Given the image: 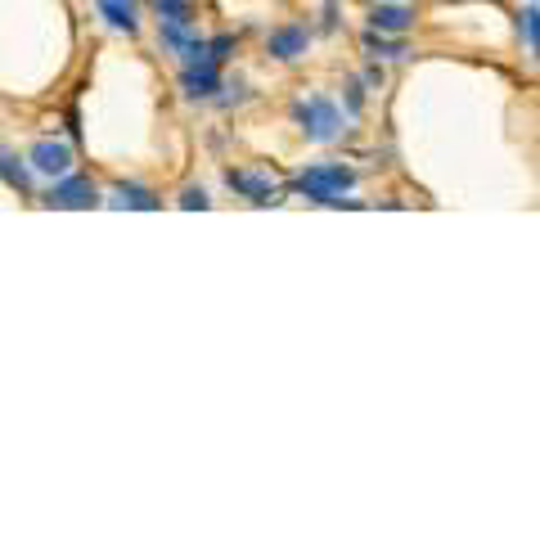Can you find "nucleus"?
I'll return each mask as SVG.
<instances>
[{
	"label": "nucleus",
	"mask_w": 540,
	"mask_h": 540,
	"mask_svg": "<svg viewBox=\"0 0 540 540\" xmlns=\"http://www.w3.org/2000/svg\"><path fill=\"white\" fill-rule=\"evenodd\" d=\"M365 50L374 54V59H401V54H405V45L383 41V36H378V32H369V36H365Z\"/></svg>",
	"instance_id": "13"
},
{
	"label": "nucleus",
	"mask_w": 540,
	"mask_h": 540,
	"mask_svg": "<svg viewBox=\"0 0 540 540\" xmlns=\"http://www.w3.org/2000/svg\"><path fill=\"white\" fill-rule=\"evenodd\" d=\"M99 203V185L90 176H59L45 194V207H95Z\"/></svg>",
	"instance_id": "4"
},
{
	"label": "nucleus",
	"mask_w": 540,
	"mask_h": 540,
	"mask_svg": "<svg viewBox=\"0 0 540 540\" xmlns=\"http://www.w3.org/2000/svg\"><path fill=\"white\" fill-rule=\"evenodd\" d=\"M306 45H311V27L306 23H284L266 36L270 59H279V63H297L306 54Z\"/></svg>",
	"instance_id": "5"
},
{
	"label": "nucleus",
	"mask_w": 540,
	"mask_h": 540,
	"mask_svg": "<svg viewBox=\"0 0 540 540\" xmlns=\"http://www.w3.org/2000/svg\"><path fill=\"white\" fill-rule=\"evenodd\" d=\"M158 23H198V5L194 0H149Z\"/></svg>",
	"instance_id": "11"
},
{
	"label": "nucleus",
	"mask_w": 540,
	"mask_h": 540,
	"mask_svg": "<svg viewBox=\"0 0 540 540\" xmlns=\"http://www.w3.org/2000/svg\"><path fill=\"white\" fill-rule=\"evenodd\" d=\"M414 9L410 5H374L369 9V27H374V32H410L414 27Z\"/></svg>",
	"instance_id": "10"
},
{
	"label": "nucleus",
	"mask_w": 540,
	"mask_h": 540,
	"mask_svg": "<svg viewBox=\"0 0 540 540\" xmlns=\"http://www.w3.org/2000/svg\"><path fill=\"white\" fill-rule=\"evenodd\" d=\"M72 162H77V153H72V144H63V140H36L32 149H27V167L50 176V180L68 176Z\"/></svg>",
	"instance_id": "3"
},
{
	"label": "nucleus",
	"mask_w": 540,
	"mask_h": 540,
	"mask_svg": "<svg viewBox=\"0 0 540 540\" xmlns=\"http://www.w3.org/2000/svg\"><path fill=\"white\" fill-rule=\"evenodd\" d=\"M293 117H297V126H302L306 140H315V144H329V140H338V135H342V113H338V104H333V99H324V95L297 99Z\"/></svg>",
	"instance_id": "2"
},
{
	"label": "nucleus",
	"mask_w": 540,
	"mask_h": 540,
	"mask_svg": "<svg viewBox=\"0 0 540 540\" xmlns=\"http://www.w3.org/2000/svg\"><path fill=\"white\" fill-rule=\"evenodd\" d=\"M225 185L234 189V194L252 198V203H279V185L266 176V171H225Z\"/></svg>",
	"instance_id": "6"
},
{
	"label": "nucleus",
	"mask_w": 540,
	"mask_h": 540,
	"mask_svg": "<svg viewBox=\"0 0 540 540\" xmlns=\"http://www.w3.org/2000/svg\"><path fill=\"white\" fill-rule=\"evenodd\" d=\"M351 185H356V171L342 167V162H315L297 176V194L311 198V203H342Z\"/></svg>",
	"instance_id": "1"
},
{
	"label": "nucleus",
	"mask_w": 540,
	"mask_h": 540,
	"mask_svg": "<svg viewBox=\"0 0 540 540\" xmlns=\"http://www.w3.org/2000/svg\"><path fill=\"white\" fill-rule=\"evenodd\" d=\"M212 198H207V189L203 185H189L185 194H180V207H207Z\"/></svg>",
	"instance_id": "16"
},
{
	"label": "nucleus",
	"mask_w": 540,
	"mask_h": 540,
	"mask_svg": "<svg viewBox=\"0 0 540 540\" xmlns=\"http://www.w3.org/2000/svg\"><path fill=\"white\" fill-rule=\"evenodd\" d=\"M95 5L113 32H126V36L140 32V5H135V0H95Z\"/></svg>",
	"instance_id": "9"
},
{
	"label": "nucleus",
	"mask_w": 540,
	"mask_h": 540,
	"mask_svg": "<svg viewBox=\"0 0 540 540\" xmlns=\"http://www.w3.org/2000/svg\"><path fill=\"white\" fill-rule=\"evenodd\" d=\"M518 36L527 41V54H536V5L518 9Z\"/></svg>",
	"instance_id": "14"
},
{
	"label": "nucleus",
	"mask_w": 540,
	"mask_h": 540,
	"mask_svg": "<svg viewBox=\"0 0 540 540\" xmlns=\"http://www.w3.org/2000/svg\"><path fill=\"white\" fill-rule=\"evenodd\" d=\"M0 180H5L9 189H18V194H32V176H27V167L18 162V153L0 149Z\"/></svg>",
	"instance_id": "12"
},
{
	"label": "nucleus",
	"mask_w": 540,
	"mask_h": 540,
	"mask_svg": "<svg viewBox=\"0 0 540 540\" xmlns=\"http://www.w3.org/2000/svg\"><path fill=\"white\" fill-rule=\"evenodd\" d=\"M234 45H239L234 36H212V41H207V63H216V68H221V63L234 54Z\"/></svg>",
	"instance_id": "15"
},
{
	"label": "nucleus",
	"mask_w": 540,
	"mask_h": 540,
	"mask_svg": "<svg viewBox=\"0 0 540 540\" xmlns=\"http://www.w3.org/2000/svg\"><path fill=\"white\" fill-rule=\"evenodd\" d=\"M108 203L113 207H140V212H158L162 198L153 194L149 185H140V180H117V185L108 189Z\"/></svg>",
	"instance_id": "8"
},
{
	"label": "nucleus",
	"mask_w": 540,
	"mask_h": 540,
	"mask_svg": "<svg viewBox=\"0 0 540 540\" xmlns=\"http://www.w3.org/2000/svg\"><path fill=\"white\" fill-rule=\"evenodd\" d=\"M180 86H185V95H194V99H212L216 90H225V81H221V68L203 59V63H185Z\"/></svg>",
	"instance_id": "7"
}]
</instances>
